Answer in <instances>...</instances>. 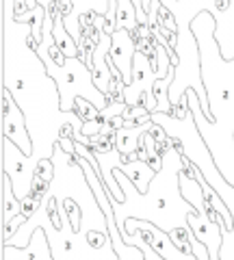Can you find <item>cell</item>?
<instances>
[{
  "label": "cell",
  "instance_id": "obj_1",
  "mask_svg": "<svg viewBox=\"0 0 234 260\" xmlns=\"http://www.w3.org/2000/svg\"><path fill=\"white\" fill-rule=\"evenodd\" d=\"M3 32H5V70L3 87L9 89L13 100L26 115L28 133L33 139V167L44 158H52L63 128L72 126V139L89 148L83 135L85 119L78 113L61 111V93L54 80L48 76L44 61L28 44L30 26L15 22V0H3Z\"/></svg>",
  "mask_w": 234,
  "mask_h": 260
},
{
  "label": "cell",
  "instance_id": "obj_2",
  "mask_svg": "<svg viewBox=\"0 0 234 260\" xmlns=\"http://www.w3.org/2000/svg\"><path fill=\"white\" fill-rule=\"evenodd\" d=\"M184 167H187V160H184L180 150L176 148V143L169 141L163 150V167H160V172L152 180L148 193L137 191V186L130 182V178L119 167L113 169V176L122 184V191L126 195L122 204L113 202L119 232H124V225L128 219L150 221L158 225L160 230H165L167 234H172L176 230H187L189 228L187 217L191 213H195V208L182 198V191H180V174Z\"/></svg>",
  "mask_w": 234,
  "mask_h": 260
},
{
  "label": "cell",
  "instance_id": "obj_3",
  "mask_svg": "<svg viewBox=\"0 0 234 260\" xmlns=\"http://www.w3.org/2000/svg\"><path fill=\"white\" fill-rule=\"evenodd\" d=\"M152 121L158 124L169 135V139L176 143V148L180 150L184 160H189L197 169L202 178L208 182V186L225 202V206L234 215V186L228 184L225 176H221L208 143H204V139H199L193 113H189L184 119H176L174 115H165V113H152Z\"/></svg>",
  "mask_w": 234,
  "mask_h": 260
},
{
  "label": "cell",
  "instance_id": "obj_4",
  "mask_svg": "<svg viewBox=\"0 0 234 260\" xmlns=\"http://www.w3.org/2000/svg\"><path fill=\"white\" fill-rule=\"evenodd\" d=\"M39 59H42L46 65L48 76H50L56 83V87H59L63 113H74L78 98H85V100L91 102L98 111H104L111 104L109 98L95 87L91 68L85 61H80L78 56L76 59H65V65H56L48 52L39 54Z\"/></svg>",
  "mask_w": 234,
  "mask_h": 260
},
{
  "label": "cell",
  "instance_id": "obj_5",
  "mask_svg": "<svg viewBox=\"0 0 234 260\" xmlns=\"http://www.w3.org/2000/svg\"><path fill=\"white\" fill-rule=\"evenodd\" d=\"M3 174L9 176L13 193L20 202L33 195L35 189V167L30 156H26L13 141L3 137Z\"/></svg>",
  "mask_w": 234,
  "mask_h": 260
},
{
  "label": "cell",
  "instance_id": "obj_6",
  "mask_svg": "<svg viewBox=\"0 0 234 260\" xmlns=\"http://www.w3.org/2000/svg\"><path fill=\"white\" fill-rule=\"evenodd\" d=\"M132 232H139L141 237H143V241L148 243V245L154 249L160 258H165V260H197L193 254L182 251L172 241V237H169L165 230H160L158 225L150 223V221H141V219H128L126 225H124L122 237H128V234H132Z\"/></svg>",
  "mask_w": 234,
  "mask_h": 260
},
{
  "label": "cell",
  "instance_id": "obj_7",
  "mask_svg": "<svg viewBox=\"0 0 234 260\" xmlns=\"http://www.w3.org/2000/svg\"><path fill=\"white\" fill-rule=\"evenodd\" d=\"M3 137L13 141L26 156L33 158L35 148H33V139H30V133H28L26 115L18 107V102L13 100L9 89H5V87H3Z\"/></svg>",
  "mask_w": 234,
  "mask_h": 260
},
{
  "label": "cell",
  "instance_id": "obj_8",
  "mask_svg": "<svg viewBox=\"0 0 234 260\" xmlns=\"http://www.w3.org/2000/svg\"><path fill=\"white\" fill-rule=\"evenodd\" d=\"M111 39H113V46H111L109 59L119 70V74L124 78V85L128 87V85H132V59L137 52V37L132 32L119 28L113 32Z\"/></svg>",
  "mask_w": 234,
  "mask_h": 260
},
{
  "label": "cell",
  "instance_id": "obj_9",
  "mask_svg": "<svg viewBox=\"0 0 234 260\" xmlns=\"http://www.w3.org/2000/svg\"><path fill=\"white\" fill-rule=\"evenodd\" d=\"M109 0H74V9H72L70 15H65L63 18V22H65V28L72 37H74V42L80 46L83 44V20L80 18H87L89 13H98V15H107L109 13Z\"/></svg>",
  "mask_w": 234,
  "mask_h": 260
},
{
  "label": "cell",
  "instance_id": "obj_10",
  "mask_svg": "<svg viewBox=\"0 0 234 260\" xmlns=\"http://www.w3.org/2000/svg\"><path fill=\"white\" fill-rule=\"evenodd\" d=\"M154 128V121H148V124H139V126H126L122 128L119 133L113 137V145L115 150L124 156V162H130L137 160V150H139V143H141V137L148 133V130Z\"/></svg>",
  "mask_w": 234,
  "mask_h": 260
},
{
  "label": "cell",
  "instance_id": "obj_11",
  "mask_svg": "<svg viewBox=\"0 0 234 260\" xmlns=\"http://www.w3.org/2000/svg\"><path fill=\"white\" fill-rule=\"evenodd\" d=\"M122 172L130 178V182L137 186V191L139 193H148L150 191V184L152 180L156 178V172L152 169L148 162H143V160H130V162H119L117 165Z\"/></svg>",
  "mask_w": 234,
  "mask_h": 260
},
{
  "label": "cell",
  "instance_id": "obj_12",
  "mask_svg": "<svg viewBox=\"0 0 234 260\" xmlns=\"http://www.w3.org/2000/svg\"><path fill=\"white\" fill-rule=\"evenodd\" d=\"M52 37H54V44L59 48V52L65 56V59H80V48L74 42V37L68 32L65 28V22H63V13L54 9V28H52Z\"/></svg>",
  "mask_w": 234,
  "mask_h": 260
},
{
  "label": "cell",
  "instance_id": "obj_13",
  "mask_svg": "<svg viewBox=\"0 0 234 260\" xmlns=\"http://www.w3.org/2000/svg\"><path fill=\"white\" fill-rule=\"evenodd\" d=\"M0 213H3V219H0L3 228H7L15 217L22 215V202L15 198L11 180H9V176H7V174H3V198H0Z\"/></svg>",
  "mask_w": 234,
  "mask_h": 260
},
{
  "label": "cell",
  "instance_id": "obj_14",
  "mask_svg": "<svg viewBox=\"0 0 234 260\" xmlns=\"http://www.w3.org/2000/svg\"><path fill=\"white\" fill-rule=\"evenodd\" d=\"M124 28L128 32H132L137 37V30H139V22H137V9L132 0H117V24L115 30Z\"/></svg>",
  "mask_w": 234,
  "mask_h": 260
},
{
  "label": "cell",
  "instance_id": "obj_15",
  "mask_svg": "<svg viewBox=\"0 0 234 260\" xmlns=\"http://www.w3.org/2000/svg\"><path fill=\"white\" fill-rule=\"evenodd\" d=\"M37 7H44V9L50 13L54 11V7H56V0H37Z\"/></svg>",
  "mask_w": 234,
  "mask_h": 260
}]
</instances>
